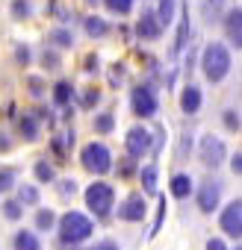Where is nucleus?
<instances>
[{
  "label": "nucleus",
  "instance_id": "nucleus-15",
  "mask_svg": "<svg viewBox=\"0 0 242 250\" xmlns=\"http://www.w3.org/2000/svg\"><path fill=\"white\" fill-rule=\"evenodd\" d=\"M186 36H189V6H183V18L177 27V39H174V53H180L186 47Z\"/></svg>",
  "mask_w": 242,
  "mask_h": 250
},
{
  "label": "nucleus",
  "instance_id": "nucleus-5",
  "mask_svg": "<svg viewBox=\"0 0 242 250\" xmlns=\"http://www.w3.org/2000/svg\"><path fill=\"white\" fill-rule=\"evenodd\" d=\"M130 106H133V115H139V118H151V115H157V109H160L157 94H154L151 85H136V88L130 91Z\"/></svg>",
  "mask_w": 242,
  "mask_h": 250
},
{
  "label": "nucleus",
  "instance_id": "nucleus-32",
  "mask_svg": "<svg viewBox=\"0 0 242 250\" xmlns=\"http://www.w3.org/2000/svg\"><path fill=\"white\" fill-rule=\"evenodd\" d=\"M59 194H62V197H74V194H77V183H74V180H62V183H59Z\"/></svg>",
  "mask_w": 242,
  "mask_h": 250
},
{
  "label": "nucleus",
  "instance_id": "nucleus-10",
  "mask_svg": "<svg viewBox=\"0 0 242 250\" xmlns=\"http://www.w3.org/2000/svg\"><path fill=\"white\" fill-rule=\"evenodd\" d=\"M124 145H127V153H130V156H142V153H148V147H151V133L142 130V127H133V130L127 133Z\"/></svg>",
  "mask_w": 242,
  "mask_h": 250
},
{
  "label": "nucleus",
  "instance_id": "nucleus-43",
  "mask_svg": "<svg viewBox=\"0 0 242 250\" xmlns=\"http://www.w3.org/2000/svg\"><path fill=\"white\" fill-rule=\"evenodd\" d=\"M89 3H97V0H89Z\"/></svg>",
  "mask_w": 242,
  "mask_h": 250
},
{
  "label": "nucleus",
  "instance_id": "nucleus-4",
  "mask_svg": "<svg viewBox=\"0 0 242 250\" xmlns=\"http://www.w3.org/2000/svg\"><path fill=\"white\" fill-rule=\"evenodd\" d=\"M80 159H83V168L92 171V174H97V177L112 168V156H109L106 145H100V142H89V145L83 147Z\"/></svg>",
  "mask_w": 242,
  "mask_h": 250
},
{
  "label": "nucleus",
  "instance_id": "nucleus-19",
  "mask_svg": "<svg viewBox=\"0 0 242 250\" xmlns=\"http://www.w3.org/2000/svg\"><path fill=\"white\" fill-rule=\"evenodd\" d=\"M71 97H74L71 83H56V85H53V103H56V106H68Z\"/></svg>",
  "mask_w": 242,
  "mask_h": 250
},
{
  "label": "nucleus",
  "instance_id": "nucleus-34",
  "mask_svg": "<svg viewBox=\"0 0 242 250\" xmlns=\"http://www.w3.org/2000/svg\"><path fill=\"white\" fill-rule=\"evenodd\" d=\"M97 100H100V91H97V88H89V91L83 94V106H86V109H89V106H95Z\"/></svg>",
  "mask_w": 242,
  "mask_h": 250
},
{
  "label": "nucleus",
  "instance_id": "nucleus-23",
  "mask_svg": "<svg viewBox=\"0 0 242 250\" xmlns=\"http://www.w3.org/2000/svg\"><path fill=\"white\" fill-rule=\"evenodd\" d=\"M18 203L21 206H36L39 203V188L36 186H21L18 188Z\"/></svg>",
  "mask_w": 242,
  "mask_h": 250
},
{
  "label": "nucleus",
  "instance_id": "nucleus-8",
  "mask_svg": "<svg viewBox=\"0 0 242 250\" xmlns=\"http://www.w3.org/2000/svg\"><path fill=\"white\" fill-rule=\"evenodd\" d=\"M218 197H221V186H218V180H204L201 188H198V209L210 215V212L218 206Z\"/></svg>",
  "mask_w": 242,
  "mask_h": 250
},
{
  "label": "nucleus",
  "instance_id": "nucleus-17",
  "mask_svg": "<svg viewBox=\"0 0 242 250\" xmlns=\"http://www.w3.org/2000/svg\"><path fill=\"white\" fill-rule=\"evenodd\" d=\"M21 136L27 142H36L39 139V121H36V115H24L21 118Z\"/></svg>",
  "mask_w": 242,
  "mask_h": 250
},
{
  "label": "nucleus",
  "instance_id": "nucleus-42",
  "mask_svg": "<svg viewBox=\"0 0 242 250\" xmlns=\"http://www.w3.org/2000/svg\"><path fill=\"white\" fill-rule=\"evenodd\" d=\"M86 71H97V56H86Z\"/></svg>",
  "mask_w": 242,
  "mask_h": 250
},
{
  "label": "nucleus",
  "instance_id": "nucleus-22",
  "mask_svg": "<svg viewBox=\"0 0 242 250\" xmlns=\"http://www.w3.org/2000/svg\"><path fill=\"white\" fill-rule=\"evenodd\" d=\"M112 127H115V115H112V112H100V115L95 118V130H97L100 136L112 133Z\"/></svg>",
  "mask_w": 242,
  "mask_h": 250
},
{
  "label": "nucleus",
  "instance_id": "nucleus-37",
  "mask_svg": "<svg viewBox=\"0 0 242 250\" xmlns=\"http://www.w3.org/2000/svg\"><path fill=\"white\" fill-rule=\"evenodd\" d=\"M15 56H18V62H21V65H27V62H30V50H27V47H18V50H15Z\"/></svg>",
  "mask_w": 242,
  "mask_h": 250
},
{
  "label": "nucleus",
  "instance_id": "nucleus-20",
  "mask_svg": "<svg viewBox=\"0 0 242 250\" xmlns=\"http://www.w3.org/2000/svg\"><path fill=\"white\" fill-rule=\"evenodd\" d=\"M15 250H39V238L30 229H21L15 235Z\"/></svg>",
  "mask_w": 242,
  "mask_h": 250
},
{
  "label": "nucleus",
  "instance_id": "nucleus-31",
  "mask_svg": "<svg viewBox=\"0 0 242 250\" xmlns=\"http://www.w3.org/2000/svg\"><path fill=\"white\" fill-rule=\"evenodd\" d=\"M12 186H15V171L3 168V171H0V191H9Z\"/></svg>",
  "mask_w": 242,
  "mask_h": 250
},
{
  "label": "nucleus",
  "instance_id": "nucleus-7",
  "mask_svg": "<svg viewBox=\"0 0 242 250\" xmlns=\"http://www.w3.org/2000/svg\"><path fill=\"white\" fill-rule=\"evenodd\" d=\"M221 229L230 238H239L242 235V203L239 200H233V203L224 206V212H221Z\"/></svg>",
  "mask_w": 242,
  "mask_h": 250
},
{
  "label": "nucleus",
  "instance_id": "nucleus-39",
  "mask_svg": "<svg viewBox=\"0 0 242 250\" xmlns=\"http://www.w3.org/2000/svg\"><path fill=\"white\" fill-rule=\"evenodd\" d=\"M30 91H33V94L39 97V94L45 91V88H42V80H36V77H33V80H30Z\"/></svg>",
  "mask_w": 242,
  "mask_h": 250
},
{
  "label": "nucleus",
  "instance_id": "nucleus-21",
  "mask_svg": "<svg viewBox=\"0 0 242 250\" xmlns=\"http://www.w3.org/2000/svg\"><path fill=\"white\" fill-rule=\"evenodd\" d=\"M142 186H145V194H157V165H148L142 168Z\"/></svg>",
  "mask_w": 242,
  "mask_h": 250
},
{
  "label": "nucleus",
  "instance_id": "nucleus-6",
  "mask_svg": "<svg viewBox=\"0 0 242 250\" xmlns=\"http://www.w3.org/2000/svg\"><path fill=\"white\" fill-rule=\"evenodd\" d=\"M198 150H201V162H204L207 168H218L221 159H224V142H221L218 136H204Z\"/></svg>",
  "mask_w": 242,
  "mask_h": 250
},
{
  "label": "nucleus",
  "instance_id": "nucleus-33",
  "mask_svg": "<svg viewBox=\"0 0 242 250\" xmlns=\"http://www.w3.org/2000/svg\"><path fill=\"white\" fill-rule=\"evenodd\" d=\"M163 221H166V200H160V209H157V221H154V229H151V235H157V232H160Z\"/></svg>",
  "mask_w": 242,
  "mask_h": 250
},
{
  "label": "nucleus",
  "instance_id": "nucleus-14",
  "mask_svg": "<svg viewBox=\"0 0 242 250\" xmlns=\"http://www.w3.org/2000/svg\"><path fill=\"white\" fill-rule=\"evenodd\" d=\"M192 191V177L189 174H174L171 177V194L174 197H189Z\"/></svg>",
  "mask_w": 242,
  "mask_h": 250
},
{
  "label": "nucleus",
  "instance_id": "nucleus-28",
  "mask_svg": "<svg viewBox=\"0 0 242 250\" xmlns=\"http://www.w3.org/2000/svg\"><path fill=\"white\" fill-rule=\"evenodd\" d=\"M53 224H56V215H53L50 209H39V215H36V227H39V229H53Z\"/></svg>",
  "mask_w": 242,
  "mask_h": 250
},
{
  "label": "nucleus",
  "instance_id": "nucleus-41",
  "mask_svg": "<svg viewBox=\"0 0 242 250\" xmlns=\"http://www.w3.org/2000/svg\"><path fill=\"white\" fill-rule=\"evenodd\" d=\"M230 168H233V174H239V171H242V156H239V153L230 159Z\"/></svg>",
  "mask_w": 242,
  "mask_h": 250
},
{
  "label": "nucleus",
  "instance_id": "nucleus-25",
  "mask_svg": "<svg viewBox=\"0 0 242 250\" xmlns=\"http://www.w3.org/2000/svg\"><path fill=\"white\" fill-rule=\"evenodd\" d=\"M36 180H39V183H53V180H56L53 165H48L45 159H42V162H36Z\"/></svg>",
  "mask_w": 242,
  "mask_h": 250
},
{
  "label": "nucleus",
  "instance_id": "nucleus-1",
  "mask_svg": "<svg viewBox=\"0 0 242 250\" xmlns=\"http://www.w3.org/2000/svg\"><path fill=\"white\" fill-rule=\"evenodd\" d=\"M201 68H204V77L210 83H221L230 74V50L218 42L207 44L204 53H201Z\"/></svg>",
  "mask_w": 242,
  "mask_h": 250
},
{
  "label": "nucleus",
  "instance_id": "nucleus-35",
  "mask_svg": "<svg viewBox=\"0 0 242 250\" xmlns=\"http://www.w3.org/2000/svg\"><path fill=\"white\" fill-rule=\"evenodd\" d=\"M224 124H227L230 130H239V115H236V109H227L224 112Z\"/></svg>",
  "mask_w": 242,
  "mask_h": 250
},
{
  "label": "nucleus",
  "instance_id": "nucleus-36",
  "mask_svg": "<svg viewBox=\"0 0 242 250\" xmlns=\"http://www.w3.org/2000/svg\"><path fill=\"white\" fill-rule=\"evenodd\" d=\"M42 59H45V65H48V68H59V56H56L53 50H45V56H42Z\"/></svg>",
  "mask_w": 242,
  "mask_h": 250
},
{
  "label": "nucleus",
  "instance_id": "nucleus-30",
  "mask_svg": "<svg viewBox=\"0 0 242 250\" xmlns=\"http://www.w3.org/2000/svg\"><path fill=\"white\" fill-rule=\"evenodd\" d=\"M21 212H24V209H21V203H18V200H6V203H3V215H6L9 221H18V218H21Z\"/></svg>",
  "mask_w": 242,
  "mask_h": 250
},
{
  "label": "nucleus",
  "instance_id": "nucleus-12",
  "mask_svg": "<svg viewBox=\"0 0 242 250\" xmlns=\"http://www.w3.org/2000/svg\"><path fill=\"white\" fill-rule=\"evenodd\" d=\"M136 33H139V39L154 42V39L163 36V27H160V21H157L154 12H142V18H139V24H136Z\"/></svg>",
  "mask_w": 242,
  "mask_h": 250
},
{
  "label": "nucleus",
  "instance_id": "nucleus-29",
  "mask_svg": "<svg viewBox=\"0 0 242 250\" xmlns=\"http://www.w3.org/2000/svg\"><path fill=\"white\" fill-rule=\"evenodd\" d=\"M204 15H207L210 24L218 21V15H221V0H204Z\"/></svg>",
  "mask_w": 242,
  "mask_h": 250
},
{
  "label": "nucleus",
  "instance_id": "nucleus-16",
  "mask_svg": "<svg viewBox=\"0 0 242 250\" xmlns=\"http://www.w3.org/2000/svg\"><path fill=\"white\" fill-rule=\"evenodd\" d=\"M174 0H160V9L154 12L157 15V21H160V27H169L171 21H174Z\"/></svg>",
  "mask_w": 242,
  "mask_h": 250
},
{
  "label": "nucleus",
  "instance_id": "nucleus-40",
  "mask_svg": "<svg viewBox=\"0 0 242 250\" xmlns=\"http://www.w3.org/2000/svg\"><path fill=\"white\" fill-rule=\"evenodd\" d=\"M92 250H118V244H115V241H100V244H95Z\"/></svg>",
  "mask_w": 242,
  "mask_h": 250
},
{
  "label": "nucleus",
  "instance_id": "nucleus-38",
  "mask_svg": "<svg viewBox=\"0 0 242 250\" xmlns=\"http://www.w3.org/2000/svg\"><path fill=\"white\" fill-rule=\"evenodd\" d=\"M207 250H227V247H224L221 238H210V241H207Z\"/></svg>",
  "mask_w": 242,
  "mask_h": 250
},
{
  "label": "nucleus",
  "instance_id": "nucleus-27",
  "mask_svg": "<svg viewBox=\"0 0 242 250\" xmlns=\"http://www.w3.org/2000/svg\"><path fill=\"white\" fill-rule=\"evenodd\" d=\"M103 3H106V9L115 12V15H127V12L133 9V0H103Z\"/></svg>",
  "mask_w": 242,
  "mask_h": 250
},
{
  "label": "nucleus",
  "instance_id": "nucleus-9",
  "mask_svg": "<svg viewBox=\"0 0 242 250\" xmlns=\"http://www.w3.org/2000/svg\"><path fill=\"white\" fill-rule=\"evenodd\" d=\"M145 209H148L145 206V197L142 194H130L124 203L118 206V218L121 221H142L145 218Z\"/></svg>",
  "mask_w": 242,
  "mask_h": 250
},
{
  "label": "nucleus",
  "instance_id": "nucleus-3",
  "mask_svg": "<svg viewBox=\"0 0 242 250\" xmlns=\"http://www.w3.org/2000/svg\"><path fill=\"white\" fill-rule=\"evenodd\" d=\"M112 203H115V191L112 186L106 183H92L86 188V206L95 212V218H106L112 212Z\"/></svg>",
  "mask_w": 242,
  "mask_h": 250
},
{
  "label": "nucleus",
  "instance_id": "nucleus-13",
  "mask_svg": "<svg viewBox=\"0 0 242 250\" xmlns=\"http://www.w3.org/2000/svg\"><path fill=\"white\" fill-rule=\"evenodd\" d=\"M201 100H204V97H201V88L192 85V83L180 91V109H183L186 115H195V112L201 109Z\"/></svg>",
  "mask_w": 242,
  "mask_h": 250
},
{
  "label": "nucleus",
  "instance_id": "nucleus-2",
  "mask_svg": "<svg viewBox=\"0 0 242 250\" xmlns=\"http://www.w3.org/2000/svg\"><path fill=\"white\" fill-rule=\"evenodd\" d=\"M92 229H95V224H92L83 212H65L62 221H59V238H62L65 244H80V241H86V238L92 235Z\"/></svg>",
  "mask_w": 242,
  "mask_h": 250
},
{
  "label": "nucleus",
  "instance_id": "nucleus-18",
  "mask_svg": "<svg viewBox=\"0 0 242 250\" xmlns=\"http://www.w3.org/2000/svg\"><path fill=\"white\" fill-rule=\"evenodd\" d=\"M86 33H89L92 39H100V36H106V33H109V24H106L103 18L92 15V18H86Z\"/></svg>",
  "mask_w": 242,
  "mask_h": 250
},
{
  "label": "nucleus",
  "instance_id": "nucleus-24",
  "mask_svg": "<svg viewBox=\"0 0 242 250\" xmlns=\"http://www.w3.org/2000/svg\"><path fill=\"white\" fill-rule=\"evenodd\" d=\"M48 42H53L56 47H71L74 44V36H71V30H53L48 36Z\"/></svg>",
  "mask_w": 242,
  "mask_h": 250
},
{
  "label": "nucleus",
  "instance_id": "nucleus-44",
  "mask_svg": "<svg viewBox=\"0 0 242 250\" xmlns=\"http://www.w3.org/2000/svg\"><path fill=\"white\" fill-rule=\"evenodd\" d=\"M236 250H239V247H236Z\"/></svg>",
  "mask_w": 242,
  "mask_h": 250
},
{
  "label": "nucleus",
  "instance_id": "nucleus-26",
  "mask_svg": "<svg viewBox=\"0 0 242 250\" xmlns=\"http://www.w3.org/2000/svg\"><path fill=\"white\" fill-rule=\"evenodd\" d=\"M33 15V6L27 3V0H12V18L15 21H27Z\"/></svg>",
  "mask_w": 242,
  "mask_h": 250
},
{
  "label": "nucleus",
  "instance_id": "nucleus-11",
  "mask_svg": "<svg viewBox=\"0 0 242 250\" xmlns=\"http://www.w3.org/2000/svg\"><path fill=\"white\" fill-rule=\"evenodd\" d=\"M224 33H227V42L233 47L242 44V9H230L224 15Z\"/></svg>",
  "mask_w": 242,
  "mask_h": 250
}]
</instances>
